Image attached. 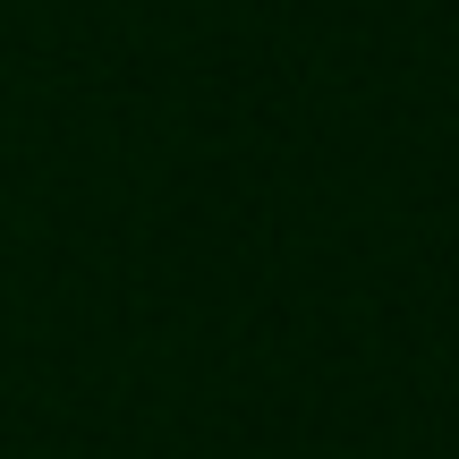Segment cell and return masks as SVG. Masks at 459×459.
<instances>
[]
</instances>
